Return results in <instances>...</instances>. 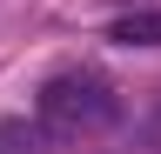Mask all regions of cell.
Segmentation results:
<instances>
[{
  "instance_id": "obj_1",
  "label": "cell",
  "mask_w": 161,
  "mask_h": 154,
  "mask_svg": "<svg viewBox=\"0 0 161 154\" xmlns=\"http://www.w3.org/2000/svg\"><path fill=\"white\" fill-rule=\"evenodd\" d=\"M34 127L47 141H60V147L101 141L108 127H121V87L108 74H94V67H67L34 94Z\"/></svg>"
},
{
  "instance_id": "obj_2",
  "label": "cell",
  "mask_w": 161,
  "mask_h": 154,
  "mask_svg": "<svg viewBox=\"0 0 161 154\" xmlns=\"http://www.w3.org/2000/svg\"><path fill=\"white\" fill-rule=\"evenodd\" d=\"M114 40L121 47H161V13H128V20H114Z\"/></svg>"
},
{
  "instance_id": "obj_3",
  "label": "cell",
  "mask_w": 161,
  "mask_h": 154,
  "mask_svg": "<svg viewBox=\"0 0 161 154\" xmlns=\"http://www.w3.org/2000/svg\"><path fill=\"white\" fill-rule=\"evenodd\" d=\"M134 154H161V94L141 107V121H134Z\"/></svg>"
}]
</instances>
